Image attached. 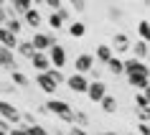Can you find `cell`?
Listing matches in <instances>:
<instances>
[{"label": "cell", "mask_w": 150, "mask_h": 135, "mask_svg": "<svg viewBox=\"0 0 150 135\" xmlns=\"http://www.w3.org/2000/svg\"><path fill=\"white\" fill-rule=\"evenodd\" d=\"M135 102H137V107H140V110H148V104H150L148 92H137V95H135Z\"/></svg>", "instance_id": "cell-27"}, {"label": "cell", "mask_w": 150, "mask_h": 135, "mask_svg": "<svg viewBox=\"0 0 150 135\" xmlns=\"http://www.w3.org/2000/svg\"><path fill=\"white\" fill-rule=\"evenodd\" d=\"M66 135H69V133H66Z\"/></svg>", "instance_id": "cell-45"}, {"label": "cell", "mask_w": 150, "mask_h": 135, "mask_svg": "<svg viewBox=\"0 0 150 135\" xmlns=\"http://www.w3.org/2000/svg\"><path fill=\"white\" fill-rule=\"evenodd\" d=\"M38 3H43V0H33V5H38Z\"/></svg>", "instance_id": "cell-41"}, {"label": "cell", "mask_w": 150, "mask_h": 135, "mask_svg": "<svg viewBox=\"0 0 150 135\" xmlns=\"http://www.w3.org/2000/svg\"><path fill=\"white\" fill-rule=\"evenodd\" d=\"M46 77L54 82L56 87H59V84H64V79H66V77L61 74V69H54V66H48V69H46Z\"/></svg>", "instance_id": "cell-20"}, {"label": "cell", "mask_w": 150, "mask_h": 135, "mask_svg": "<svg viewBox=\"0 0 150 135\" xmlns=\"http://www.w3.org/2000/svg\"><path fill=\"white\" fill-rule=\"evenodd\" d=\"M43 110L46 112H51V115H56V117H61L64 122H74V117H71V107H69V102H64V99H48L46 104H43Z\"/></svg>", "instance_id": "cell-1"}, {"label": "cell", "mask_w": 150, "mask_h": 135, "mask_svg": "<svg viewBox=\"0 0 150 135\" xmlns=\"http://www.w3.org/2000/svg\"><path fill=\"white\" fill-rule=\"evenodd\" d=\"M69 33L74 38H81V36L87 33V26L81 23V21H74V23H69Z\"/></svg>", "instance_id": "cell-19"}, {"label": "cell", "mask_w": 150, "mask_h": 135, "mask_svg": "<svg viewBox=\"0 0 150 135\" xmlns=\"http://www.w3.org/2000/svg\"><path fill=\"white\" fill-rule=\"evenodd\" d=\"M5 3H13V0H5Z\"/></svg>", "instance_id": "cell-43"}, {"label": "cell", "mask_w": 150, "mask_h": 135, "mask_svg": "<svg viewBox=\"0 0 150 135\" xmlns=\"http://www.w3.org/2000/svg\"><path fill=\"white\" fill-rule=\"evenodd\" d=\"M0 130H8V120H3V117H0Z\"/></svg>", "instance_id": "cell-38"}, {"label": "cell", "mask_w": 150, "mask_h": 135, "mask_svg": "<svg viewBox=\"0 0 150 135\" xmlns=\"http://www.w3.org/2000/svg\"><path fill=\"white\" fill-rule=\"evenodd\" d=\"M13 89H16L13 84H0V92H13Z\"/></svg>", "instance_id": "cell-36"}, {"label": "cell", "mask_w": 150, "mask_h": 135, "mask_svg": "<svg viewBox=\"0 0 150 135\" xmlns=\"http://www.w3.org/2000/svg\"><path fill=\"white\" fill-rule=\"evenodd\" d=\"M107 69H110L112 74H125V69H122V59H120V56H112L110 61H107Z\"/></svg>", "instance_id": "cell-22"}, {"label": "cell", "mask_w": 150, "mask_h": 135, "mask_svg": "<svg viewBox=\"0 0 150 135\" xmlns=\"http://www.w3.org/2000/svg\"><path fill=\"white\" fill-rule=\"evenodd\" d=\"M36 84H38L46 95H54V92H56V84L46 77V72H38V74H36Z\"/></svg>", "instance_id": "cell-12"}, {"label": "cell", "mask_w": 150, "mask_h": 135, "mask_svg": "<svg viewBox=\"0 0 150 135\" xmlns=\"http://www.w3.org/2000/svg\"><path fill=\"white\" fill-rule=\"evenodd\" d=\"M99 135H117V133H110V130H107V133H99Z\"/></svg>", "instance_id": "cell-39"}, {"label": "cell", "mask_w": 150, "mask_h": 135, "mask_svg": "<svg viewBox=\"0 0 150 135\" xmlns=\"http://www.w3.org/2000/svg\"><path fill=\"white\" fill-rule=\"evenodd\" d=\"M0 66L3 69H18V61H16V51L13 48H5V46H0Z\"/></svg>", "instance_id": "cell-7"}, {"label": "cell", "mask_w": 150, "mask_h": 135, "mask_svg": "<svg viewBox=\"0 0 150 135\" xmlns=\"http://www.w3.org/2000/svg\"><path fill=\"white\" fill-rule=\"evenodd\" d=\"M64 82H66V87H69L71 92H76V95H84V92H87V84H89V79L84 77V74H79V72H74Z\"/></svg>", "instance_id": "cell-3"}, {"label": "cell", "mask_w": 150, "mask_h": 135, "mask_svg": "<svg viewBox=\"0 0 150 135\" xmlns=\"http://www.w3.org/2000/svg\"><path fill=\"white\" fill-rule=\"evenodd\" d=\"M150 133V127H148V122H140V135H148Z\"/></svg>", "instance_id": "cell-35"}, {"label": "cell", "mask_w": 150, "mask_h": 135, "mask_svg": "<svg viewBox=\"0 0 150 135\" xmlns=\"http://www.w3.org/2000/svg\"><path fill=\"white\" fill-rule=\"evenodd\" d=\"M137 33H140L142 41L150 38V26H148V21H140V23H137Z\"/></svg>", "instance_id": "cell-28"}, {"label": "cell", "mask_w": 150, "mask_h": 135, "mask_svg": "<svg viewBox=\"0 0 150 135\" xmlns=\"http://www.w3.org/2000/svg\"><path fill=\"white\" fill-rule=\"evenodd\" d=\"M99 104H102V110L107 112V115H115V112H117V99L112 95H104L102 99H99Z\"/></svg>", "instance_id": "cell-15"}, {"label": "cell", "mask_w": 150, "mask_h": 135, "mask_svg": "<svg viewBox=\"0 0 150 135\" xmlns=\"http://www.w3.org/2000/svg\"><path fill=\"white\" fill-rule=\"evenodd\" d=\"M43 3H46L51 10H59V8H61V0H43Z\"/></svg>", "instance_id": "cell-32"}, {"label": "cell", "mask_w": 150, "mask_h": 135, "mask_svg": "<svg viewBox=\"0 0 150 135\" xmlns=\"http://www.w3.org/2000/svg\"><path fill=\"white\" fill-rule=\"evenodd\" d=\"M94 69V56L92 54H79L76 56V61H74V72H79V74H87Z\"/></svg>", "instance_id": "cell-6"}, {"label": "cell", "mask_w": 150, "mask_h": 135, "mask_svg": "<svg viewBox=\"0 0 150 135\" xmlns=\"http://www.w3.org/2000/svg\"><path fill=\"white\" fill-rule=\"evenodd\" d=\"M0 5H5V0H0Z\"/></svg>", "instance_id": "cell-42"}, {"label": "cell", "mask_w": 150, "mask_h": 135, "mask_svg": "<svg viewBox=\"0 0 150 135\" xmlns=\"http://www.w3.org/2000/svg\"><path fill=\"white\" fill-rule=\"evenodd\" d=\"M71 117H74V122H76V120H79L81 125H87V122H89V117H87V112H81V110H76V112H71Z\"/></svg>", "instance_id": "cell-29"}, {"label": "cell", "mask_w": 150, "mask_h": 135, "mask_svg": "<svg viewBox=\"0 0 150 135\" xmlns=\"http://www.w3.org/2000/svg\"><path fill=\"white\" fill-rule=\"evenodd\" d=\"M5 31H10L13 33V36H18V33L23 31V23H21V21H18V18H8V21H5Z\"/></svg>", "instance_id": "cell-21"}, {"label": "cell", "mask_w": 150, "mask_h": 135, "mask_svg": "<svg viewBox=\"0 0 150 135\" xmlns=\"http://www.w3.org/2000/svg\"><path fill=\"white\" fill-rule=\"evenodd\" d=\"M71 5H74V10H76V13H81V10L87 8V3H84V0H69Z\"/></svg>", "instance_id": "cell-30"}, {"label": "cell", "mask_w": 150, "mask_h": 135, "mask_svg": "<svg viewBox=\"0 0 150 135\" xmlns=\"http://www.w3.org/2000/svg\"><path fill=\"white\" fill-rule=\"evenodd\" d=\"M122 69L125 74H135V72H148V64L142 59H130V61H122Z\"/></svg>", "instance_id": "cell-11"}, {"label": "cell", "mask_w": 150, "mask_h": 135, "mask_svg": "<svg viewBox=\"0 0 150 135\" xmlns=\"http://www.w3.org/2000/svg\"><path fill=\"white\" fill-rule=\"evenodd\" d=\"M115 48H117V51H127V48H130V38H127L125 33H117V36H115Z\"/></svg>", "instance_id": "cell-24"}, {"label": "cell", "mask_w": 150, "mask_h": 135, "mask_svg": "<svg viewBox=\"0 0 150 135\" xmlns=\"http://www.w3.org/2000/svg\"><path fill=\"white\" fill-rule=\"evenodd\" d=\"M69 135H89V133L84 130V127H76V125H74V127H71V133H69Z\"/></svg>", "instance_id": "cell-33"}, {"label": "cell", "mask_w": 150, "mask_h": 135, "mask_svg": "<svg viewBox=\"0 0 150 135\" xmlns=\"http://www.w3.org/2000/svg\"><path fill=\"white\" fill-rule=\"evenodd\" d=\"M140 122H148V110H140Z\"/></svg>", "instance_id": "cell-37"}, {"label": "cell", "mask_w": 150, "mask_h": 135, "mask_svg": "<svg viewBox=\"0 0 150 135\" xmlns=\"http://www.w3.org/2000/svg\"><path fill=\"white\" fill-rule=\"evenodd\" d=\"M112 56H115V54H112V48L107 46V43H102V46H97V56H94V61H102V64H107V61L112 59Z\"/></svg>", "instance_id": "cell-16"}, {"label": "cell", "mask_w": 150, "mask_h": 135, "mask_svg": "<svg viewBox=\"0 0 150 135\" xmlns=\"http://www.w3.org/2000/svg\"><path fill=\"white\" fill-rule=\"evenodd\" d=\"M130 48H132V54H135V59H148V41H135V43H130Z\"/></svg>", "instance_id": "cell-13"}, {"label": "cell", "mask_w": 150, "mask_h": 135, "mask_svg": "<svg viewBox=\"0 0 150 135\" xmlns=\"http://www.w3.org/2000/svg\"><path fill=\"white\" fill-rule=\"evenodd\" d=\"M8 133L10 135H28V133H25V127H13V130H8Z\"/></svg>", "instance_id": "cell-34"}, {"label": "cell", "mask_w": 150, "mask_h": 135, "mask_svg": "<svg viewBox=\"0 0 150 135\" xmlns=\"http://www.w3.org/2000/svg\"><path fill=\"white\" fill-rule=\"evenodd\" d=\"M28 84H31V79H28L23 72L13 69V87H28Z\"/></svg>", "instance_id": "cell-23"}, {"label": "cell", "mask_w": 150, "mask_h": 135, "mask_svg": "<svg viewBox=\"0 0 150 135\" xmlns=\"http://www.w3.org/2000/svg\"><path fill=\"white\" fill-rule=\"evenodd\" d=\"M130 135H137V133H130Z\"/></svg>", "instance_id": "cell-44"}, {"label": "cell", "mask_w": 150, "mask_h": 135, "mask_svg": "<svg viewBox=\"0 0 150 135\" xmlns=\"http://www.w3.org/2000/svg\"><path fill=\"white\" fill-rule=\"evenodd\" d=\"M54 43V38L48 36V33H33V38H31V46L33 51H46L48 46Z\"/></svg>", "instance_id": "cell-10"}, {"label": "cell", "mask_w": 150, "mask_h": 135, "mask_svg": "<svg viewBox=\"0 0 150 135\" xmlns=\"http://www.w3.org/2000/svg\"><path fill=\"white\" fill-rule=\"evenodd\" d=\"M48 26H51L54 31H61V28H64V21H61V16H59L56 10H51V16H48Z\"/></svg>", "instance_id": "cell-25"}, {"label": "cell", "mask_w": 150, "mask_h": 135, "mask_svg": "<svg viewBox=\"0 0 150 135\" xmlns=\"http://www.w3.org/2000/svg\"><path fill=\"white\" fill-rule=\"evenodd\" d=\"M8 18H10V10H5V5H0V26L5 23Z\"/></svg>", "instance_id": "cell-31"}, {"label": "cell", "mask_w": 150, "mask_h": 135, "mask_svg": "<svg viewBox=\"0 0 150 135\" xmlns=\"http://www.w3.org/2000/svg\"><path fill=\"white\" fill-rule=\"evenodd\" d=\"M23 18H25V23H28V26H33V28H38V26L43 23V18H41V13H38L36 8H28V10L23 13Z\"/></svg>", "instance_id": "cell-14"}, {"label": "cell", "mask_w": 150, "mask_h": 135, "mask_svg": "<svg viewBox=\"0 0 150 135\" xmlns=\"http://www.w3.org/2000/svg\"><path fill=\"white\" fill-rule=\"evenodd\" d=\"M10 5H13V13H16V16H23L28 8H33V0H13ZM13 13H10V16H13Z\"/></svg>", "instance_id": "cell-17"}, {"label": "cell", "mask_w": 150, "mask_h": 135, "mask_svg": "<svg viewBox=\"0 0 150 135\" xmlns=\"http://www.w3.org/2000/svg\"><path fill=\"white\" fill-rule=\"evenodd\" d=\"M46 51H48L46 56H48V61H51L54 69H64V66H66V48H64V46H59V43L54 41Z\"/></svg>", "instance_id": "cell-2"}, {"label": "cell", "mask_w": 150, "mask_h": 135, "mask_svg": "<svg viewBox=\"0 0 150 135\" xmlns=\"http://www.w3.org/2000/svg\"><path fill=\"white\" fill-rule=\"evenodd\" d=\"M25 133H28V135H51L46 127L38 125V122H33V125H25Z\"/></svg>", "instance_id": "cell-26"}, {"label": "cell", "mask_w": 150, "mask_h": 135, "mask_svg": "<svg viewBox=\"0 0 150 135\" xmlns=\"http://www.w3.org/2000/svg\"><path fill=\"white\" fill-rule=\"evenodd\" d=\"M148 72H135V74H127V82L132 84L135 89H140V92H148Z\"/></svg>", "instance_id": "cell-9"}, {"label": "cell", "mask_w": 150, "mask_h": 135, "mask_svg": "<svg viewBox=\"0 0 150 135\" xmlns=\"http://www.w3.org/2000/svg\"><path fill=\"white\" fill-rule=\"evenodd\" d=\"M0 135H10V133H8V130H0Z\"/></svg>", "instance_id": "cell-40"}, {"label": "cell", "mask_w": 150, "mask_h": 135, "mask_svg": "<svg viewBox=\"0 0 150 135\" xmlns=\"http://www.w3.org/2000/svg\"><path fill=\"white\" fill-rule=\"evenodd\" d=\"M28 61H31V66L36 69V72H46L48 66H51V61H48L46 51H33V56L28 59Z\"/></svg>", "instance_id": "cell-8"}, {"label": "cell", "mask_w": 150, "mask_h": 135, "mask_svg": "<svg viewBox=\"0 0 150 135\" xmlns=\"http://www.w3.org/2000/svg\"><path fill=\"white\" fill-rule=\"evenodd\" d=\"M84 95H87L92 102H99V99L107 95V87H104V82H99V79H97V82H89V84H87V92H84Z\"/></svg>", "instance_id": "cell-5"}, {"label": "cell", "mask_w": 150, "mask_h": 135, "mask_svg": "<svg viewBox=\"0 0 150 135\" xmlns=\"http://www.w3.org/2000/svg\"><path fill=\"white\" fill-rule=\"evenodd\" d=\"M13 51H16V54H21V56H25V59H31V56H33V46H31V41H18Z\"/></svg>", "instance_id": "cell-18"}, {"label": "cell", "mask_w": 150, "mask_h": 135, "mask_svg": "<svg viewBox=\"0 0 150 135\" xmlns=\"http://www.w3.org/2000/svg\"><path fill=\"white\" fill-rule=\"evenodd\" d=\"M0 117L16 125V122H21V110H18L16 104H10V102H5V99H0Z\"/></svg>", "instance_id": "cell-4"}]
</instances>
